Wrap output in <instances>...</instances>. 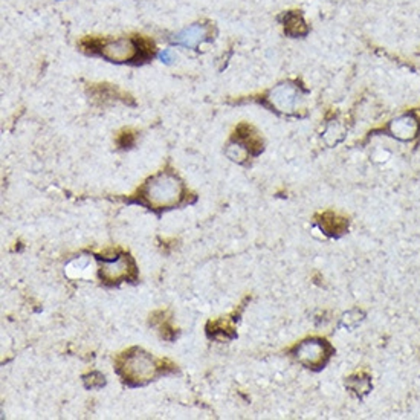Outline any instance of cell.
I'll return each mask as SVG.
<instances>
[{
  "label": "cell",
  "mask_w": 420,
  "mask_h": 420,
  "mask_svg": "<svg viewBox=\"0 0 420 420\" xmlns=\"http://www.w3.org/2000/svg\"><path fill=\"white\" fill-rule=\"evenodd\" d=\"M99 277L107 285L124 280H136V264L133 258L127 254H119L113 260H103L99 266Z\"/></svg>",
  "instance_id": "obj_6"
},
{
  "label": "cell",
  "mask_w": 420,
  "mask_h": 420,
  "mask_svg": "<svg viewBox=\"0 0 420 420\" xmlns=\"http://www.w3.org/2000/svg\"><path fill=\"white\" fill-rule=\"evenodd\" d=\"M267 103L275 112L294 115L301 109L303 104V92L295 83H281L275 86L266 96Z\"/></svg>",
  "instance_id": "obj_4"
},
{
  "label": "cell",
  "mask_w": 420,
  "mask_h": 420,
  "mask_svg": "<svg viewBox=\"0 0 420 420\" xmlns=\"http://www.w3.org/2000/svg\"><path fill=\"white\" fill-rule=\"evenodd\" d=\"M84 384L87 388H99L106 384L104 376L99 373H90L89 376H84Z\"/></svg>",
  "instance_id": "obj_18"
},
{
  "label": "cell",
  "mask_w": 420,
  "mask_h": 420,
  "mask_svg": "<svg viewBox=\"0 0 420 420\" xmlns=\"http://www.w3.org/2000/svg\"><path fill=\"white\" fill-rule=\"evenodd\" d=\"M347 385L350 389H353L356 393H369L370 389V378L364 376V374H359L356 378H350Z\"/></svg>",
  "instance_id": "obj_16"
},
{
  "label": "cell",
  "mask_w": 420,
  "mask_h": 420,
  "mask_svg": "<svg viewBox=\"0 0 420 420\" xmlns=\"http://www.w3.org/2000/svg\"><path fill=\"white\" fill-rule=\"evenodd\" d=\"M388 130L397 140L411 141L417 136L419 122L414 115H402V117L389 122Z\"/></svg>",
  "instance_id": "obj_8"
},
{
  "label": "cell",
  "mask_w": 420,
  "mask_h": 420,
  "mask_svg": "<svg viewBox=\"0 0 420 420\" xmlns=\"http://www.w3.org/2000/svg\"><path fill=\"white\" fill-rule=\"evenodd\" d=\"M233 141L243 145V147L249 151V155H258V153L263 150L262 137L255 132L254 127L244 124V122L235 128Z\"/></svg>",
  "instance_id": "obj_9"
},
{
  "label": "cell",
  "mask_w": 420,
  "mask_h": 420,
  "mask_svg": "<svg viewBox=\"0 0 420 420\" xmlns=\"http://www.w3.org/2000/svg\"><path fill=\"white\" fill-rule=\"evenodd\" d=\"M226 156L231 160H234V162L242 164V162H244V159L249 156V151L244 149L243 145L231 141L226 147Z\"/></svg>",
  "instance_id": "obj_15"
},
{
  "label": "cell",
  "mask_w": 420,
  "mask_h": 420,
  "mask_svg": "<svg viewBox=\"0 0 420 420\" xmlns=\"http://www.w3.org/2000/svg\"><path fill=\"white\" fill-rule=\"evenodd\" d=\"M115 365L121 379L130 385H144L155 379L158 374L174 369V365L167 359H158L137 347L121 353L115 361Z\"/></svg>",
  "instance_id": "obj_2"
},
{
  "label": "cell",
  "mask_w": 420,
  "mask_h": 420,
  "mask_svg": "<svg viewBox=\"0 0 420 420\" xmlns=\"http://www.w3.org/2000/svg\"><path fill=\"white\" fill-rule=\"evenodd\" d=\"M332 355V347L328 342L319 338L305 339L301 344H298L295 348L296 361L303 364L308 369H319L326 365L328 358Z\"/></svg>",
  "instance_id": "obj_5"
},
{
  "label": "cell",
  "mask_w": 420,
  "mask_h": 420,
  "mask_svg": "<svg viewBox=\"0 0 420 420\" xmlns=\"http://www.w3.org/2000/svg\"><path fill=\"white\" fill-rule=\"evenodd\" d=\"M318 224H319V228L323 229L327 235H332V237H338V235L344 234L348 228L347 219L339 216V214H336L333 211H324L323 214H321V216L318 217Z\"/></svg>",
  "instance_id": "obj_10"
},
{
  "label": "cell",
  "mask_w": 420,
  "mask_h": 420,
  "mask_svg": "<svg viewBox=\"0 0 420 420\" xmlns=\"http://www.w3.org/2000/svg\"><path fill=\"white\" fill-rule=\"evenodd\" d=\"M285 33L290 37H301L309 33L300 11H290L285 15Z\"/></svg>",
  "instance_id": "obj_14"
},
{
  "label": "cell",
  "mask_w": 420,
  "mask_h": 420,
  "mask_svg": "<svg viewBox=\"0 0 420 420\" xmlns=\"http://www.w3.org/2000/svg\"><path fill=\"white\" fill-rule=\"evenodd\" d=\"M210 35H211L210 25H205V23H194V25L182 29L179 34H176L173 42L179 46H183V48L196 49L203 42L210 40Z\"/></svg>",
  "instance_id": "obj_7"
},
{
  "label": "cell",
  "mask_w": 420,
  "mask_h": 420,
  "mask_svg": "<svg viewBox=\"0 0 420 420\" xmlns=\"http://www.w3.org/2000/svg\"><path fill=\"white\" fill-rule=\"evenodd\" d=\"M160 58L165 60V61H173V57H171L170 51H164L162 53H160Z\"/></svg>",
  "instance_id": "obj_19"
},
{
  "label": "cell",
  "mask_w": 420,
  "mask_h": 420,
  "mask_svg": "<svg viewBox=\"0 0 420 420\" xmlns=\"http://www.w3.org/2000/svg\"><path fill=\"white\" fill-rule=\"evenodd\" d=\"M135 137H136V135L133 130L127 128V130H122L121 133H118L117 141L121 149H130L135 144Z\"/></svg>",
  "instance_id": "obj_17"
},
{
  "label": "cell",
  "mask_w": 420,
  "mask_h": 420,
  "mask_svg": "<svg viewBox=\"0 0 420 420\" xmlns=\"http://www.w3.org/2000/svg\"><path fill=\"white\" fill-rule=\"evenodd\" d=\"M206 330H208V335L211 338H217V339H231L235 336L234 321L229 317L210 321L208 326H206Z\"/></svg>",
  "instance_id": "obj_13"
},
{
  "label": "cell",
  "mask_w": 420,
  "mask_h": 420,
  "mask_svg": "<svg viewBox=\"0 0 420 420\" xmlns=\"http://www.w3.org/2000/svg\"><path fill=\"white\" fill-rule=\"evenodd\" d=\"M81 48L98 53L112 63H130L136 60H147L153 56V43L145 38H84Z\"/></svg>",
  "instance_id": "obj_1"
},
{
  "label": "cell",
  "mask_w": 420,
  "mask_h": 420,
  "mask_svg": "<svg viewBox=\"0 0 420 420\" xmlns=\"http://www.w3.org/2000/svg\"><path fill=\"white\" fill-rule=\"evenodd\" d=\"M150 324L158 328V332L160 333V336H162L164 339L173 341L176 338V328L171 323V317L168 315V312L156 310L150 317Z\"/></svg>",
  "instance_id": "obj_12"
},
{
  "label": "cell",
  "mask_w": 420,
  "mask_h": 420,
  "mask_svg": "<svg viewBox=\"0 0 420 420\" xmlns=\"http://www.w3.org/2000/svg\"><path fill=\"white\" fill-rule=\"evenodd\" d=\"M140 201L153 210H168L182 203L185 188L182 180L171 171H160L141 187Z\"/></svg>",
  "instance_id": "obj_3"
},
{
  "label": "cell",
  "mask_w": 420,
  "mask_h": 420,
  "mask_svg": "<svg viewBox=\"0 0 420 420\" xmlns=\"http://www.w3.org/2000/svg\"><path fill=\"white\" fill-rule=\"evenodd\" d=\"M90 94L95 99L101 103H115V101H124L127 103L130 96L118 87L110 86V84H92Z\"/></svg>",
  "instance_id": "obj_11"
}]
</instances>
